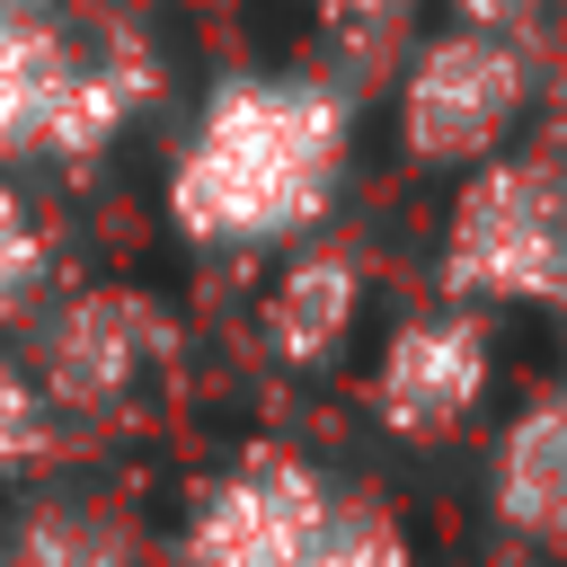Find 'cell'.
<instances>
[{"label":"cell","instance_id":"6da1fadb","mask_svg":"<svg viewBox=\"0 0 567 567\" xmlns=\"http://www.w3.org/2000/svg\"><path fill=\"white\" fill-rule=\"evenodd\" d=\"M346 168H354V80L257 62L221 71L186 106L159 213L204 257H284L319 239L328 204L346 195Z\"/></svg>","mask_w":567,"mask_h":567},{"label":"cell","instance_id":"7a4b0ae2","mask_svg":"<svg viewBox=\"0 0 567 567\" xmlns=\"http://www.w3.org/2000/svg\"><path fill=\"white\" fill-rule=\"evenodd\" d=\"M159 97V62L124 27H89L62 0L0 9V168H97Z\"/></svg>","mask_w":567,"mask_h":567},{"label":"cell","instance_id":"3957f363","mask_svg":"<svg viewBox=\"0 0 567 567\" xmlns=\"http://www.w3.org/2000/svg\"><path fill=\"white\" fill-rule=\"evenodd\" d=\"M443 301L470 310H549L567 301V168L505 151L461 177L443 221Z\"/></svg>","mask_w":567,"mask_h":567},{"label":"cell","instance_id":"277c9868","mask_svg":"<svg viewBox=\"0 0 567 567\" xmlns=\"http://www.w3.org/2000/svg\"><path fill=\"white\" fill-rule=\"evenodd\" d=\"M18 354L44 381L62 434H80V425L133 416L159 390V372H168V319H159V301L124 292V284H62L18 328Z\"/></svg>","mask_w":567,"mask_h":567},{"label":"cell","instance_id":"5b68a950","mask_svg":"<svg viewBox=\"0 0 567 567\" xmlns=\"http://www.w3.org/2000/svg\"><path fill=\"white\" fill-rule=\"evenodd\" d=\"M532 106V44L523 35H478V27H443L416 35L390 89L399 115V151L416 168H487L505 159L514 124Z\"/></svg>","mask_w":567,"mask_h":567},{"label":"cell","instance_id":"8992f818","mask_svg":"<svg viewBox=\"0 0 567 567\" xmlns=\"http://www.w3.org/2000/svg\"><path fill=\"white\" fill-rule=\"evenodd\" d=\"M337 514V478L284 443L230 452L177 514L168 567H310Z\"/></svg>","mask_w":567,"mask_h":567},{"label":"cell","instance_id":"52a82bcc","mask_svg":"<svg viewBox=\"0 0 567 567\" xmlns=\"http://www.w3.org/2000/svg\"><path fill=\"white\" fill-rule=\"evenodd\" d=\"M496 381V337H487V310L470 301H425V310H399L381 354H372V416L399 434V443H443L478 416Z\"/></svg>","mask_w":567,"mask_h":567},{"label":"cell","instance_id":"ba28073f","mask_svg":"<svg viewBox=\"0 0 567 567\" xmlns=\"http://www.w3.org/2000/svg\"><path fill=\"white\" fill-rule=\"evenodd\" d=\"M363 301H372L363 257L337 248V239H301V248H284V266H275V284H266V301H257V337H266L275 363L319 372V363H337V354L354 346Z\"/></svg>","mask_w":567,"mask_h":567},{"label":"cell","instance_id":"9c48e42d","mask_svg":"<svg viewBox=\"0 0 567 567\" xmlns=\"http://www.w3.org/2000/svg\"><path fill=\"white\" fill-rule=\"evenodd\" d=\"M0 567H142V523L80 478H35L0 523Z\"/></svg>","mask_w":567,"mask_h":567},{"label":"cell","instance_id":"30bf717a","mask_svg":"<svg viewBox=\"0 0 567 567\" xmlns=\"http://www.w3.org/2000/svg\"><path fill=\"white\" fill-rule=\"evenodd\" d=\"M487 505L514 540H567V390H540L505 416L487 461Z\"/></svg>","mask_w":567,"mask_h":567},{"label":"cell","instance_id":"8fae6325","mask_svg":"<svg viewBox=\"0 0 567 567\" xmlns=\"http://www.w3.org/2000/svg\"><path fill=\"white\" fill-rule=\"evenodd\" d=\"M62 292V257H53V221L35 204L27 177L0 168V328H27L44 301Z\"/></svg>","mask_w":567,"mask_h":567},{"label":"cell","instance_id":"7c38bea8","mask_svg":"<svg viewBox=\"0 0 567 567\" xmlns=\"http://www.w3.org/2000/svg\"><path fill=\"white\" fill-rule=\"evenodd\" d=\"M62 452V416L44 399V381L27 372L18 337H0V487H35Z\"/></svg>","mask_w":567,"mask_h":567},{"label":"cell","instance_id":"4fadbf2b","mask_svg":"<svg viewBox=\"0 0 567 567\" xmlns=\"http://www.w3.org/2000/svg\"><path fill=\"white\" fill-rule=\"evenodd\" d=\"M310 567H416V558H408V532H399V514H390L381 496L337 487V514H328Z\"/></svg>","mask_w":567,"mask_h":567},{"label":"cell","instance_id":"5bb4252c","mask_svg":"<svg viewBox=\"0 0 567 567\" xmlns=\"http://www.w3.org/2000/svg\"><path fill=\"white\" fill-rule=\"evenodd\" d=\"M301 9H310L346 53H372V44H399V35H408V9H416V0H301Z\"/></svg>","mask_w":567,"mask_h":567},{"label":"cell","instance_id":"9a60e30c","mask_svg":"<svg viewBox=\"0 0 567 567\" xmlns=\"http://www.w3.org/2000/svg\"><path fill=\"white\" fill-rule=\"evenodd\" d=\"M540 9H549V0H452V27H478V35H523V44H532Z\"/></svg>","mask_w":567,"mask_h":567},{"label":"cell","instance_id":"2e32d148","mask_svg":"<svg viewBox=\"0 0 567 567\" xmlns=\"http://www.w3.org/2000/svg\"><path fill=\"white\" fill-rule=\"evenodd\" d=\"M0 9H18V0H0Z\"/></svg>","mask_w":567,"mask_h":567}]
</instances>
